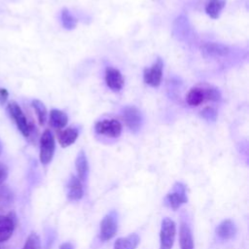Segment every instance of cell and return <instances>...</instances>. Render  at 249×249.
I'll return each mask as SVG.
<instances>
[{
  "label": "cell",
  "instance_id": "obj_28",
  "mask_svg": "<svg viewBox=\"0 0 249 249\" xmlns=\"http://www.w3.org/2000/svg\"><path fill=\"white\" fill-rule=\"evenodd\" d=\"M9 96V92L6 89L0 88V104H4Z\"/></svg>",
  "mask_w": 249,
  "mask_h": 249
},
{
  "label": "cell",
  "instance_id": "obj_24",
  "mask_svg": "<svg viewBox=\"0 0 249 249\" xmlns=\"http://www.w3.org/2000/svg\"><path fill=\"white\" fill-rule=\"evenodd\" d=\"M204 99L210 101H219L221 100V92L216 88H207L203 89Z\"/></svg>",
  "mask_w": 249,
  "mask_h": 249
},
{
  "label": "cell",
  "instance_id": "obj_16",
  "mask_svg": "<svg viewBox=\"0 0 249 249\" xmlns=\"http://www.w3.org/2000/svg\"><path fill=\"white\" fill-rule=\"evenodd\" d=\"M15 223L10 216L0 215V242L9 239L14 231Z\"/></svg>",
  "mask_w": 249,
  "mask_h": 249
},
{
  "label": "cell",
  "instance_id": "obj_4",
  "mask_svg": "<svg viewBox=\"0 0 249 249\" xmlns=\"http://www.w3.org/2000/svg\"><path fill=\"white\" fill-rule=\"evenodd\" d=\"M118 230V218L114 211L106 214L100 222L99 237L101 240L106 241L111 239Z\"/></svg>",
  "mask_w": 249,
  "mask_h": 249
},
{
  "label": "cell",
  "instance_id": "obj_11",
  "mask_svg": "<svg viewBox=\"0 0 249 249\" xmlns=\"http://www.w3.org/2000/svg\"><path fill=\"white\" fill-rule=\"evenodd\" d=\"M236 231H237V229L235 224L230 219H227L221 222L215 230L217 236L222 240L231 239L236 234Z\"/></svg>",
  "mask_w": 249,
  "mask_h": 249
},
{
  "label": "cell",
  "instance_id": "obj_12",
  "mask_svg": "<svg viewBox=\"0 0 249 249\" xmlns=\"http://www.w3.org/2000/svg\"><path fill=\"white\" fill-rule=\"evenodd\" d=\"M179 242H180V249H195L192 230L189 227V225L185 222H182L180 225Z\"/></svg>",
  "mask_w": 249,
  "mask_h": 249
},
{
  "label": "cell",
  "instance_id": "obj_17",
  "mask_svg": "<svg viewBox=\"0 0 249 249\" xmlns=\"http://www.w3.org/2000/svg\"><path fill=\"white\" fill-rule=\"evenodd\" d=\"M75 166L76 170L78 173V178L81 181H85L88 177L89 174V163H88V159L84 151H81L76 158L75 160Z\"/></svg>",
  "mask_w": 249,
  "mask_h": 249
},
{
  "label": "cell",
  "instance_id": "obj_19",
  "mask_svg": "<svg viewBox=\"0 0 249 249\" xmlns=\"http://www.w3.org/2000/svg\"><path fill=\"white\" fill-rule=\"evenodd\" d=\"M226 6V0H208L205 4V13L211 18H218Z\"/></svg>",
  "mask_w": 249,
  "mask_h": 249
},
{
  "label": "cell",
  "instance_id": "obj_21",
  "mask_svg": "<svg viewBox=\"0 0 249 249\" xmlns=\"http://www.w3.org/2000/svg\"><path fill=\"white\" fill-rule=\"evenodd\" d=\"M32 107L34 108V111L36 113L38 122L41 125L45 124L47 121V109L45 104L39 100V99H34L32 100Z\"/></svg>",
  "mask_w": 249,
  "mask_h": 249
},
{
  "label": "cell",
  "instance_id": "obj_8",
  "mask_svg": "<svg viewBox=\"0 0 249 249\" xmlns=\"http://www.w3.org/2000/svg\"><path fill=\"white\" fill-rule=\"evenodd\" d=\"M165 200L169 207L172 209H178L188 201L185 186L182 183H176L172 190L167 194Z\"/></svg>",
  "mask_w": 249,
  "mask_h": 249
},
{
  "label": "cell",
  "instance_id": "obj_6",
  "mask_svg": "<svg viewBox=\"0 0 249 249\" xmlns=\"http://www.w3.org/2000/svg\"><path fill=\"white\" fill-rule=\"evenodd\" d=\"M162 69H163V62L161 58L158 57L157 60L153 63L150 68H145L143 72V80L145 84L157 88L160 85L162 79Z\"/></svg>",
  "mask_w": 249,
  "mask_h": 249
},
{
  "label": "cell",
  "instance_id": "obj_13",
  "mask_svg": "<svg viewBox=\"0 0 249 249\" xmlns=\"http://www.w3.org/2000/svg\"><path fill=\"white\" fill-rule=\"evenodd\" d=\"M84 196L82 181L77 176H72L67 185V196L70 200H79Z\"/></svg>",
  "mask_w": 249,
  "mask_h": 249
},
{
  "label": "cell",
  "instance_id": "obj_27",
  "mask_svg": "<svg viewBox=\"0 0 249 249\" xmlns=\"http://www.w3.org/2000/svg\"><path fill=\"white\" fill-rule=\"evenodd\" d=\"M8 175V168L5 164L0 162V185L6 180Z\"/></svg>",
  "mask_w": 249,
  "mask_h": 249
},
{
  "label": "cell",
  "instance_id": "obj_15",
  "mask_svg": "<svg viewBox=\"0 0 249 249\" xmlns=\"http://www.w3.org/2000/svg\"><path fill=\"white\" fill-rule=\"evenodd\" d=\"M140 238L136 233H130L124 237L118 238L114 243L113 249H135L139 244Z\"/></svg>",
  "mask_w": 249,
  "mask_h": 249
},
{
  "label": "cell",
  "instance_id": "obj_1",
  "mask_svg": "<svg viewBox=\"0 0 249 249\" xmlns=\"http://www.w3.org/2000/svg\"><path fill=\"white\" fill-rule=\"evenodd\" d=\"M176 235V225L170 218L161 221L160 231V249H171Z\"/></svg>",
  "mask_w": 249,
  "mask_h": 249
},
{
  "label": "cell",
  "instance_id": "obj_26",
  "mask_svg": "<svg viewBox=\"0 0 249 249\" xmlns=\"http://www.w3.org/2000/svg\"><path fill=\"white\" fill-rule=\"evenodd\" d=\"M11 200V194L7 188L0 187V208L8 205Z\"/></svg>",
  "mask_w": 249,
  "mask_h": 249
},
{
  "label": "cell",
  "instance_id": "obj_23",
  "mask_svg": "<svg viewBox=\"0 0 249 249\" xmlns=\"http://www.w3.org/2000/svg\"><path fill=\"white\" fill-rule=\"evenodd\" d=\"M39 247H40V239L36 233L32 232L27 237L22 249H39Z\"/></svg>",
  "mask_w": 249,
  "mask_h": 249
},
{
  "label": "cell",
  "instance_id": "obj_25",
  "mask_svg": "<svg viewBox=\"0 0 249 249\" xmlns=\"http://www.w3.org/2000/svg\"><path fill=\"white\" fill-rule=\"evenodd\" d=\"M200 117L208 122H215L217 119V111L213 107H205L200 111Z\"/></svg>",
  "mask_w": 249,
  "mask_h": 249
},
{
  "label": "cell",
  "instance_id": "obj_2",
  "mask_svg": "<svg viewBox=\"0 0 249 249\" xmlns=\"http://www.w3.org/2000/svg\"><path fill=\"white\" fill-rule=\"evenodd\" d=\"M7 111L11 116V118L14 120L15 124H17L18 130L22 133V135L25 137H28L31 131V127L19 105L17 102L12 101L8 104Z\"/></svg>",
  "mask_w": 249,
  "mask_h": 249
},
{
  "label": "cell",
  "instance_id": "obj_30",
  "mask_svg": "<svg viewBox=\"0 0 249 249\" xmlns=\"http://www.w3.org/2000/svg\"><path fill=\"white\" fill-rule=\"evenodd\" d=\"M1 151H2V146H1V143H0V154H1Z\"/></svg>",
  "mask_w": 249,
  "mask_h": 249
},
{
  "label": "cell",
  "instance_id": "obj_22",
  "mask_svg": "<svg viewBox=\"0 0 249 249\" xmlns=\"http://www.w3.org/2000/svg\"><path fill=\"white\" fill-rule=\"evenodd\" d=\"M61 23L62 26L66 29V30H72L76 27L77 25V19L74 18V16L69 12L68 9L64 8L61 11Z\"/></svg>",
  "mask_w": 249,
  "mask_h": 249
},
{
  "label": "cell",
  "instance_id": "obj_7",
  "mask_svg": "<svg viewBox=\"0 0 249 249\" xmlns=\"http://www.w3.org/2000/svg\"><path fill=\"white\" fill-rule=\"evenodd\" d=\"M201 53L204 57H212V58H218V57H225L228 56L231 53V49L229 46L222 44V43H216V42H205L200 46Z\"/></svg>",
  "mask_w": 249,
  "mask_h": 249
},
{
  "label": "cell",
  "instance_id": "obj_5",
  "mask_svg": "<svg viewBox=\"0 0 249 249\" xmlns=\"http://www.w3.org/2000/svg\"><path fill=\"white\" fill-rule=\"evenodd\" d=\"M94 130L100 135L116 138L122 133V124L116 119H105L95 124Z\"/></svg>",
  "mask_w": 249,
  "mask_h": 249
},
{
  "label": "cell",
  "instance_id": "obj_9",
  "mask_svg": "<svg viewBox=\"0 0 249 249\" xmlns=\"http://www.w3.org/2000/svg\"><path fill=\"white\" fill-rule=\"evenodd\" d=\"M123 119L126 126L133 132L137 131L142 124V115L139 109L133 105L125 106L123 110Z\"/></svg>",
  "mask_w": 249,
  "mask_h": 249
},
{
  "label": "cell",
  "instance_id": "obj_29",
  "mask_svg": "<svg viewBox=\"0 0 249 249\" xmlns=\"http://www.w3.org/2000/svg\"><path fill=\"white\" fill-rule=\"evenodd\" d=\"M59 249H73V245L69 242H65L59 246Z\"/></svg>",
  "mask_w": 249,
  "mask_h": 249
},
{
  "label": "cell",
  "instance_id": "obj_14",
  "mask_svg": "<svg viewBox=\"0 0 249 249\" xmlns=\"http://www.w3.org/2000/svg\"><path fill=\"white\" fill-rule=\"evenodd\" d=\"M78 136H79L78 129L73 126H70V127H67V128L61 130L60 132H58L57 139H58L60 146L63 148H66V147L72 145L77 140Z\"/></svg>",
  "mask_w": 249,
  "mask_h": 249
},
{
  "label": "cell",
  "instance_id": "obj_18",
  "mask_svg": "<svg viewBox=\"0 0 249 249\" xmlns=\"http://www.w3.org/2000/svg\"><path fill=\"white\" fill-rule=\"evenodd\" d=\"M68 123V116L65 112L58 110V109H53L50 112V124L53 128H63Z\"/></svg>",
  "mask_w": 249,
  "mask_h": 249
},
{
  "label": "cell",
  "instance_id": "obj_10",
  "mask_svg": "<svg viewBox=\"0 0 249 249\" xmlns=\"http://www.w3.org/2000/svg\"><path fill=\"white\" fill-rule=\"evenodd\" d=\"M105 82L113 91H120L124 86V78L120 70L114 67H107L105 71Z\"/></svg>",
  "mask_w": 249,
  "mask_h": 249
},
{
  "label": "cell",
  "instance_id": "obj_20",
  "mask_svg": "<svg viewBox=\"0 0 249 249\" xmlns=\"http://www.w3.org/2000/svg\"><path fill=\"white\" fill-rule=\"evenodd\" d=\"M204 100L205 99H204L203 89H200V88H197V87L192 88L189 90V92L187 94V97H186L187 103L192 107L200 105Z\"/></svg>",
  "mask_w": 249,
  "mask_h": 249
},
{
  "label": "cell",
  "instance_id": "obj_3",
  "mask_svg": "<svg viewBox=\"0 0 249 249\" xmlns=\"http://www.w3.org/2000/svg\"><path fill=\"white\" fill-rule=\"evenodd\" d=\"M54 149V136L50 129H46L40 138V161L43 164H48L52 160Z\"/></svg>",
  "mask_w": 249,
  "mask_h": 249
}]
</instances>
